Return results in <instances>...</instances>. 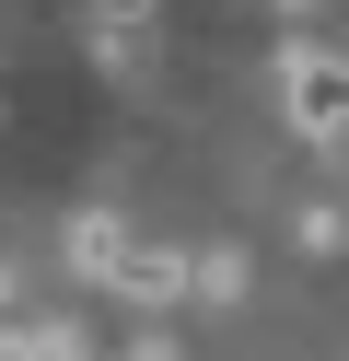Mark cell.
Returning a JSON list of instances; mask_svg holds the SVG:
<instances>
[{"label": "cell", "instance_id": "obj_1", "mask_svg": "<svg viewBox=\"0 0 349 361\" xmlns=\"http://www.w3.org/2000/svg\"><path fill=\"white\" fill-rule=\"evenodd\" d=\"M279 105H291V128H349V47H291L279 59Z\"/></svg>", "mask_w": 349, "mask_h": 361}, {"label": "cell", "instance_id": "obj_7", "mask_svg": "<svg viewBox=\"0 0 349 361\" xmlns=\"http://www.w3.org/2000/svg\"><path fill=\"white\" fill-rule=\"evenodd\" d=\"M128 361H186V350H175V338H128Z\"/></svg>", "mask_w": 349, "mask_h": 361}, {"label": "cell", "instance_id": "obj_4", "mask_svg": "<svg viewBox=\"0 0 349 361\" xmlns=\"http://www.w3.org/2000/svg\"><path fill=\"white\" fill-rule=\"evenodd\" d=\"M140 35H152V0H93V59H105V71H128Z\"/></svg>", "mask_w": 349, "mask_h": 361}, {"label": "cell", "instance_id": "obj_3", "mask_svg": "<svg viewBox=\"0 0 349 361\" xmlns=\"http://www.w3.org/2000/svg\"><path fill=\"white\" fill-rule=\"evenodd\" d=\"M116 291H128L140 314H163V303H186V291H198V257H175V245H140V257H128V280H116Z\"/></svg>", "mask_w": 349, "mask_h": 361}, {"label": "cell", "instance_id": "obj_5", "mask_svg": "<svg viewBox=\"0 0 349 361\" xmlns=\"http://www.w3.org/2000/svg\"><path fill=\"white\" fill-rule=\"evenodd\" d=\"M0 361H93L70 326H0Z\"/></svg>", "mask_w": 349, "mask_h": 361}, {"label": "cell", "instance_id": "obj_8", "mask_svg": "<svg viewBox=\"0 0 349 361\" xmlns=\"http://www.w3.org/2000/svg\"><path fill=\"white\" fill-rule=\"evenodd\" d=\"M268 12H302V0H268Z\"/></svg>", "mask_w": 349, "mask_h": 361}, {"label": "cell", "instance_id": "obj_6", "mask_svg": "<svg viewBox=\"0 0 349 361\" xmlns=\"http://www.w3.org/2000/svg\"><path fill=\"white\" fill-rule=\"evenodd\" d=\"M245 280H256L245 245H209V257H198V291H209V303H245Z\"/></svg>", "mask_w": 349, "mask_h": 361}, {"label": "cell", "instance_id": "obj_2", "mask_svg": "<svg viewBox=\"0 0 349 361\" xmlns=\"http://www.w3.org/2000/svg\"><path fill=\"white\" fill-rule=\"evenodd\" d=\"M128 257H140V245H128V221H116V210H82V221H70V268H82V280H128Z\"/></svg>", "mask_w": 349, "mask_h": 361}]
</instances>
